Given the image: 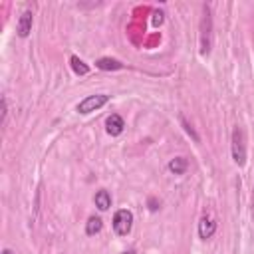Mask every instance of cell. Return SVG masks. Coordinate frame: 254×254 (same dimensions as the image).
Listing matches in <instances>:
<instances>
[{"instance_id":"obj_1","label":"cell","mask_w":254,"mask_h":254,"mask_svg":"<svg viewBox=\"0 0 254 254\" xmlns=\"http://www.w3.org/2000/svg\"><path fill=\"white\" fill-rule=\"evenodd\" d=\"M232 159L236 165H244L246 163V145H244V131L236 125L232 129Z\"/></svg>"},{"instance_id":"obj_2","label":"cell","mask_w":254,"mask_h":254,"mask_svg":"<svg viewBox=\"0 0 254 254\" xmlns=\"http://www.w3.org/2000/svg\"><path fill=\"white\" fill-rule=\"evenodd\" d=\"M131 226H133V214H131V210H127V208L117 210L115 216H113V230L119 236H127L131 232Z\"/></svg>"},{"instance_id":"obj_3","label":"cell","mask_w":254,"mask_h":254,"mask_svg":"<svg viewBox=\"0 0 254 254\" xmlns=\"http://www.w3.org/2000/svg\"><path fill=\"white\" fill-rule=\"evenodd\" d=\"M107 101H109V95H105V93L87 95L83 101H79V103H77V111H79V113H91V111H95V109L103 107Z\"/></svg>"},{"instance_id":"obj_4","label":"cell","mask_w":254,"mask_h":254,"mask_svg":"<svg viewBox=\"0 0 254 254\" xmlns=\"http://www.w3.org/2000/svg\"><path fill=\"white\" fill-rule=\"evenodd\" d=\"M210 52V16H208V8L204 6V18L200 24V54L206 56Z\"/></svg>"},{"instance_id":"obj_5","label":"cell","mask_w":254,"mask_h":254,"mask_svg":"<svg viewBox=\"0 0 254 254\" xmlns=\"http://www.w3.org/2000/svg\"><path fill=\"white\" fill-rule=\"evenodd\" d=\"M105 129H107V133L109 135H121L123 133V129H125V121H123V117L121 115H117V113H111L109 117H107V121H105Z\"/></svg>"},{"instance_id":"obj_6","label":"cell","mask_w":254,"mask_h":254,"mask_svg":"<svg viewBox=\"0 0 254 254\" xmlns=\"http://www.w3.org/2000/svg\"><path fill=\"white\" fill-rule=\"evenodd\" d=\"M30 32H32V12L26 10V12H22V16L18 20V36L20 38H28Z\"/></svg>"},{"instance_id":"obj_7","label":"cell","mask_w":254,"mask_h":254,"mask_svg":"<svg viewBox=\"0 0 254 254\" xmlns=\"http://www.w3.org/2000/svg\"><path fill=\"white\" fill-rule=\"evenodd\" d=\"M214 230H216V222L210 216H202L200 222H198V234H200V238H204V240L210 238L214 234Z\"/></svg>"},{"instance_id":"obj_8","label":"cell","mask_w":254,"mask_h":254,"mask_svg":"<svg viewBox=\"0 0 254 254\" xmlns=\"http://www.w3.org/2000/svg\"><path fill=\"white\" fill-rule=\"evenodd\" d=\"M187 167H189V163H187L185 157H175V159L169 161V171L175 173V175H183L187 171Z\"/></svg>"},{"instance_id":"obj_9","label":"cell","mask_w":254,"mask_h":254,"mask_svg":"<svg viewBox=\"0 0 254 254\" xmlns=\"http://www.w3.org/2000/svg\"><path fill=\"white\" fill-rule=\"evenodd\" d=\"M95 206L99 208V210H107L109 206H111V194L107 192V190H99V192H95Z\"/></svg>"},{"instance_id":"obj_10","label":"cell","mask_w":254,"mask_h":254,"mask_svg":"<svg viewBox=\"0 0 254 254\" xmlns=\"http://www.w3.org/2000/svg\"><path fill=\"white\" fill-rule=\"evenodd\" d=\"M95 65H97L99 69H121V67H123V64H121V62L111 60V58H101V60H97V62H95Z\"/></svg>"},{"instance_id":"obj_11","label":"cell","mask_w":254,"mask_h":254,"mask_svg":"<svg viewBox=\"0 0 254 254\" xmlns=\"http://www.w3.org/2000/svg\"><path fill=\"white\" fill-rule=\"evenodd\" d=\"M101 226H103V222H101L99 216H89V220H87V224H85V232H87L89 236H93V234H97V232L101 230Z\"/></svg>"},{"instance_id":"obj_12","label":"cell","mask_w":254,"mask_h":254,"mask_svg":"<svg viewBox=\"0 0 254 254\" xmlns=\"http://www.w3.org/2000/svg\"><path fill=\"white\" fill-rule=\"evenodd\" d=\"M69 62H71V67H73V71H75L77 75H85V73L89 71V67H87V65H85L77 56H71V60H69Z\"/></svg>"},{"instance_id":"obj_13","label":"cell","mask_w":254,"mask_h":254,"mask_svg":"<svg viewBox=\"0 0 254 254\" xmlns=\"http://www.w3.org/2000/svg\"><path fill=\"white\" fill-rule=\"evenodd\" d=\"M6 115H8V107H6V97H2V115H0V123H6Z\"/></svg>"},{"instance_id":"obj_14","label":"cell","mask_w":254,"mask_h":254,"mask_svg":"<svg viewBox=\"0 0 254 254\" xmlns=\"http://www.w3.org/2000/svg\"><path fill=\"white\" fill-rule=\"evenodd\" d=\"M181 121H183V125H185V129H187V133H190V135H192V139H194V141H198V135H196V133L192 131V127H190V125H189V123L185 121V117H181Z\"/></svg>"},{"instance_id":"obj_15","label":"cell","mask_w":254,"mask_h":254,"mask_svg":"<svg viewBox=\"0 0 254 254\" xmlns=\"http://www.w3.org/2000/svg\"><path fill=\"white\" fill-rule=\"evenodd\" d=\"M2 254H12V250H8V248H4V250H2Z\"/></svg>"}]
</instances>
